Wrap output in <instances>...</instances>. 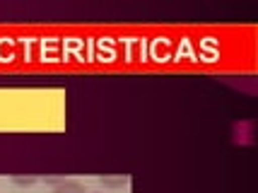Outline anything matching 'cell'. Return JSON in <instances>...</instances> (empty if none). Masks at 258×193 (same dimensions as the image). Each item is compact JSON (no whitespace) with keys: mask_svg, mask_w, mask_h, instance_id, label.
I'll return each instance as SVG.
<instances>
[{"mask_svg":"<svg viewBox=\"0 0 258 193\" xmlns=\"http://www.w3.org/2000/svg\"><path fill=\"white\" fill-rule=\"evenodd\" d=\"M51 193H87V191H85V186L80 181H66V179H63V181H58L56 186H53Z\"/></svg>","mask_w":258,"mask_h":193,"instance_id":"obj_1","label":"cell"}]
</instances>
